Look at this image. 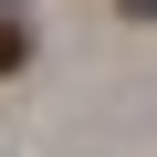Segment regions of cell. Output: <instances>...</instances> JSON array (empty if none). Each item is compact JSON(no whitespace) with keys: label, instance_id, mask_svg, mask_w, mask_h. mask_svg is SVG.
<instances>
[{"label":"cell","instance_id":"1","mask_svg":"<svg viewBox=\"0 0 157 157\" xmlns=\"http://www.w3.org/2000/svg\"><path fill=\"white\" fill-rule=\"evenodd\" d=\"M21 63H32V21L0 0V73H21Z\"/></svg>","mask_w":157,"mask_h":157}]
</instances>
